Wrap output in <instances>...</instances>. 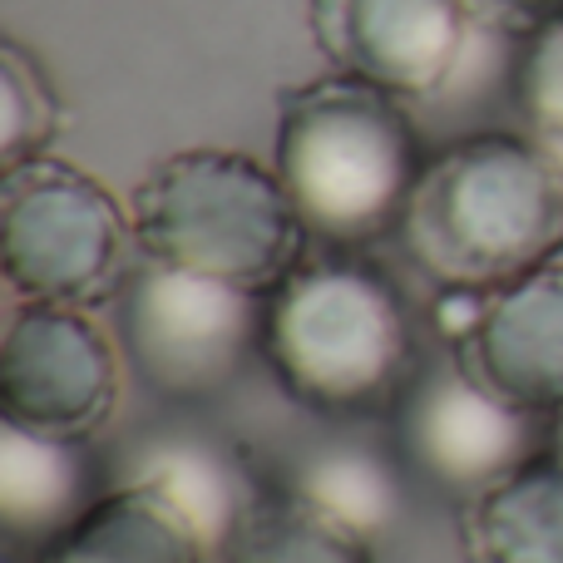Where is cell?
Here are the masks:
<instances>
[{
	"label": "cell",
	"instance_id": "obj_12",
	"mask_svg": "<svg viewBox=\"0 0 563 563\" xmlns=\"http://www.w3.org/2000/svg\"><path fill=\"white\" fill-rule=\"evenodd\" d=\"M99 465L79 435H49L0 420V529L10 559L25 563L65 534L99 495Z\"/></svg>",
	"mask_w": 563,
	"mask_h": 563
},
{
	"label": "cell",
	"instance_id": "obj_10",
	"mask_svg": "<svg viewBox=\"0 0 563 563\" xmlns=\"http://www.w3.org/2000/svg\"><path fill=\"white\" fill-rule=\"evenodd\" d=\"M450 351L495 396L554 420L563 410V257L499 291H479Z\"/></svg>",
	"mask_w": 563,
	"mask_h": 563
},
{
	"label": "cell",
	"instance_id": "obj_13",
	"mask_svg": "<svg viewBox=\"0 0 563 563\" xmlns=\"http://www.w3.org/2000/svg\"><path fill=\"white\" fill-rule=\"evenodd\" d=\"M346 435H331L321 445L301 450L297 465L282 479V495L301 499L307 509L346 525L361 539H386L410 509V460L400 445L351 435L356 426H341Z\"/></svg>",
	"mask_w": 563,
	"mask_h": 563
},
{
	"label": "cell",
	"instance_id": "obj_3",
	"mask_svg": "<svg viewBox=\"0 0 563 563\" xmlns=\"http://www.w3.org/2000/svg\"><path fill=\"white\" fill-rule=\"evenodd\" d=\"M426 158L406 99L341 69L291 85L277 104L273 168L317 247L366 253L400 238Z\"/></svg>",
	"mask_w": 563,
	"mask_h": 563
},
{
	"label": "cell",
	"instance_id": "obj_20",
	"mask_svg": "<svg viewBox=\"0 0 563 563\" xmlns=\"http://www.w3.org/2000/svg\"><path fill=\"white\" fill-rule=\"evenodd\" d=\"M549 445H554V450H563V410H559L554 420H549Z\"/></svg>",
	"mask_w": 563,
	"mask_h": 563
},
{
	"label": "cell",
	"instance_id": "obj_8",
	"mask_svg": "<svg viewBox=\"0 0 563 563\" xmlns=\"http://www.w3.org/2000/svg\"><path fill=\"white\" fill-rule=\"evenodd\" d=\"M479 30L470 0H311V40L327 65L406 104L455 85Z\"/></svg>",
	"mask_w": 563,
	"mask_h": 563
},
{
	"label": "cell",
	"instance_id": "obj_15",
	"mask_svg": "<svg viewBox=\"0 0 563 563\" xmlns=\"http://www.w3.org/2000/svg\"><path fill=\"white\" fill-rule=\"evenodd\" d=\"M25 563H213V554L174 499L139 479H114Z\"/></svg>",
	"mask_w": 563,
	"mask_h": 563
},
{
	"label": "cell",
	"instance_id": "obj_7",
	"mask_svg": "<svg viewBox=\"0 0 563 563\" xmlns=\"http://www.w3.org/2000/svg\"><path fill=\"white\" fill-rule=\"evenodd\" d=\"M119 356L104 327L69 301H20L0 336V416L89 440L119 400Z\"/></svg>",
	"mask_w": 563,
	"mask_h": 563
},
{
	"label": "cell",
	"instance_id": "obj_5",
	"mask_svg": "<svg viewBox=\"0 0 563 563\" xmlns=\"http://www.w3.org/2000/svg\"><path fill=\"white\" fill-rule=\"evenodd\" d=\"M119 351L124 366L168 406H208L263 361L267 291L139 263L119 282Z\"/></svg>",
	"mask_w": 563,
	"mask_h": 563
},
{
	"label": "cell",
	"instance_id": "obj_19",
	"mask_svg": "<svg viewBox=\"0 0 563 563\" xmlns=\"http://www.w3.org/2000/svg\"><path fill=\"white\" fill-rule=\"evenodd\" d=\"M470 5L489 30H505L515 40L539 35L563 20V0H470Z\"/></svg>",
	"mask_w": 563,
	"mask_h": 563
},
{
	"label": "cell",
	"instance_id": "obj_11",
	"mask_svg": "<svg viewBox=\"0 0 563 563\" xmlns=\"http://www.w3.org/2000/svg\"><path fill=\"white\" fill-rule=\"evenodd\" d=\"M114 479H139V485H154L164 499H174L188 515V525L203 534L213 559H223L233 534L273 495L257 475L253 455L233 435L208 426L148 430L144 440H134Z\"/></svg>",
	"mask_w": 563,
	"mask_h": 563
},
{
	"label": "cell",
	"instance_id": "obj_16",
	"mask_svg": "<svg viewBox=\"0 0 563 563\" xmlns=\"http://www.w3.org/2000/svg\"><path fill=\"white\" fill-rule=\"evenodd\" d=\"M218 563H376V544L273 489Z\"/></svg>",
	"mask_w": 563,
	"mask_h": 563
},
{
	"label": "cell",
	"instance_id": "obj_1",
	"mask_svg": "<svg viewBox=\"0 0 563 563\" xmlns=\"http://www.w3.org/2000/svg\"><path fill=\"white\" fill-rule=\"evenodd\" d=\"M263 366L282 396L317 420H396L426 376L416 307L376 257L311 247L267 291Z\"/></svg>",
	"mask_w": 563,
	"mask_h": 563
},
{
	"label": "cell",
	"instance_id": "obj_18",
	"mask_svg": "<svg viewBox=\"0 0 563 563\" xmlns=\"http://www.w3.org/2000/svg\"><path fill=\"white\" fill-rule=\"evenodd\" d=\"M509 104L519 129L544 139L563 158V20L519 40V55L509 65Z\"/></svg>",
	"mask_w": 563,
	"mask_h": 563
},
{
	"label": "cell",
	"instance_id": "obj_2",
	"mask_svg": "<svg viewBox=\"0 0 563 563\" xmlns=\"http://www.w3.org/2000/svg\"><path fill=\"white\" fill-rule=\"evenodd\" d=\"M400 247L440 291H499L563 257V158L529 129H470L426 158Z\"/></svg>",
	"mask_w": 563,
	"mask_h": 563
},
{
	"label": "cell",
	"instance_id": "obj_6",
	"mask_svg": "<svg viewBox=\"0 0 563 563\" xmlns=\"http://www.w3.org/2000/svg\"><path fill=\"white\" fill-rule=\"evenodd\" d=\"M134 247L129 208L65 158L0 168V267L20 301H85L124 282Z\"/></svg>",
	"mask_w": 563,
	"mask_h": 563
},
{
	"label": "cell",
	"instance_id": "obj_9",
	"mask_svg": "<svg viewBox=\"0 0 563 563\" xmlns=\"http://www.w3.org/2000/svg\"><path fill=\"white\" fill-rule=\"evenodd\" d=\"M396 445L406 450L416 475L465 499L539 455L549 445V420L495 396L460 361H450L435 371L426 366L406 396L396 416Z\"/></svg>",
	"mask_w": 563,
	"mask_h": 563
},
{
	"label": "cell",
	"instance_id": "obj_4",
	"mask_svg": "<svg viewBox=\"0 0 563 563\" xmlns=\"http://www.w3.org/2000/svg\"><path fill=\"white\" fill-rule=\"evenodd\" d=\"M129 223L139 257L247 291H273L317 247L273 164L208 144L158 158L129 198Z\"/></svg>",
	"mask_w": 563,
	"mask_h": 563
},
{
	"label": "cell",
	"instance_id": "obj_14",
	"mask_svg": "<svg viewBox=\"0 0 563 563\" xmlns=\"http://www.w3.org/2000/svg\"><path fill=\"white\" fill-rule=\"evenodd\" d=\"M465 563H563V450L544 445L460 499Z\"/></svg>",
	"mask_w": 563,
	"mask_h": 563
},
{
	"label": "cell",
	"instance_id": "obj_17",
	"mask_svg": "<svg viewBox=\"0 0 563 563\" xmlns=\"http://www.w3.org/2000/svg\"><path fill=\"white\" fill-rule=\"evenodd\" d=\"M65 104L49 69L20 40H0V168L49 154Z\"/></svg>",
	"mask_w": 563,
	"mask_h": 563
}]
</instances>
